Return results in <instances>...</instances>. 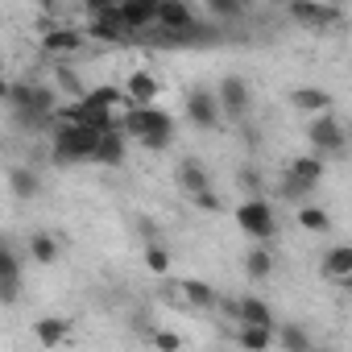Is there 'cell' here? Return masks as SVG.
Instances as JSON below:
<instances>
[{"label": "cell", "instance_id": "6da1fadb", "mask_svg": "<svg viewBox=\"0 0 352 352\" xmlns=\"http://www.w3.org/2000/svg\"><path fill=\"white\" fill-rule=\"evenodd\" d=\"M120 129H124L137 145H145V149H153V153H162V149L174 141V120H170L166 112L149 108V104H129Z\"/></svg>", "mask_w": 352, "mask_h": 352}, {"label": "cell", "instance_id": "d4e9b609", "mask_svg": "<svg viewBox=\"0 0 352 352\" xmlns=\"http://www.w3.org/2000/svg\"><path fill=\"white\" fill-rule=\"evenodd\" d=\"M241 323H274L270 302L257 298V294H245V298H241Z\"/></svg>", "mask_w": 352, "mask_h": 352}, {"label": "cell", "instance_id": "52a82bcc", "mask_svg": "<svg viewBox=\"0 0 352 352\" xmlns=\"http://www.w3.org/2000/svg\"><path fill=\"white\" fill-rule=\"evenodd\" d=\"M216 96H220V108H224V116H228L232 124H241V120L249 116V108H253L249 83H245L241 75H224L220 87H216Z\"/></svg>", "mask_w": 352, "mask_h": 352}, {"label": "cell", "instance_id": "f1b7e54d", "mask_svg": "<svg viewBox=\"0 0 352 352\" xmlns=\"http://www.w3.org/2000/svg\"><path fill=\"white\" fill-rule=\"evenodd\" d=\"M145 265H149L153 274H170V249H166L162 241H149V245H145Z\"/></svg>", "mask_w": 352, "mask_h": 352}, {"label": "cell", "instance_id": "4fadbf2b", "mask_svg": "<svg viewBox=\"0 0 352 352\" xmlns=\"http://www.w3.org/2000/svg\"><path fill=\"white\" fill-rule=\"evenodd\" d=\"M124 141H129V133H124V129H108V133L100 137L96 162H100V166H112V170H116V166H124V153H129V145H124Z\"/></svg>", "mask_w": 352, "mask_h": 352}, {"label": "cell", "instance_id": "3957f363", "mask_svg": "<svg viewBox=\"0 0 352 352\" xmlns=\"http://www.w3.org/2000/svg\"><path fill=\"white\" fill-rule=\"evenodd\" d=\"M232 220H236V228H241L245 236H253V241H274V232H278V220H274V208L265 204V195H249V199L232 212Z\"/></svg>", "mask_w": 352, "mask_h": 352}, {"label": "cell", "instance_id": "83f0119b", "mask_svg": "<svg viewBox=\"0 0 352 352\" xmlns=\"http://www.w3.org/2000/svg\"><path fill=\"white\" fill-rule=\"evenodd\" d=\"M278 344H282L286 352H307V348H311V336H307L298 323H282V327H278Z\"/></svg>", "mask_w": 352, "mask_h": 352}, {"label": "cell", "instance_id": "44dd1931", "mask_svg": "<svg viewBox=\"0 0 352 352\" xmlns=\"http://www.w3.org/2000/svg\"><path fill=\"white\" fill-rule=\"evenodd\" d=\"M290 174L298 183H307V187H319L323 183V162L315 157V153H298L294 162H290Z\"/></svg>", "mask_w": 352, "mask_h": 352}, {"label": "cell", "instance_id": "5b68a950", "mask_svg": "<svg viewBox=\"0 0 352 352\" xmlns=\"http://www.w3.org/2000/svg\"><path fill=\"white\" fill-rule=\"evenodd\" d=\"M307 141L315 145V153H344V149H348V133H344V124H340L331 112L311 116V124H307Z\"/></svg>", "mask_w": 352, "mask_h": 352}, {"label": "cell", "instance_id": "ac0fdd59", "mask_svg": "<svg viewBox=\"0 0 352 352\" xmlns=\"http://www.w3.org/2000/svg\"><path fill=\"white\" fill-rule=\"evenodd\" d=\"M245 274L253 282H265L274 274V253H270V241H257L249 253H245Z\"/></svg>", "mask_w": 352, "mask_h": 352}, {"label": "cell", "instance_id": "8992f818", "mask_svg": "<svg viewBox=\"0 0 352 352\" xmlns=\"http://www.w3.org/2000/svg\"><path fill=\"white\" fill-rule=\"evenodd\" d=\"M187 120H191L195 129H204V133L220 129V120H224L220 96L208 91V87H191V91H187Z\"/></svg>", "mask_w": 352, "mask_h": 352}, {"label": "cell", "instance_id": "484cf974", "mask_svg": "<svg viewBox=\"0 0 352 352\" xmlns=\"http://www.w3.org/2000/svg\"><path fill=\"white\" fill-rule=\"evenodd\" d=\"M204 5H208V13L220 17V21H241V17L249 13V0H204Z\"/></svg>", "mask_w": 352, "mask_h": 352}, {"label": "cell", "instance_id": "2e32d148", "mask_svg": "<svg viewBox=\"0 0 352 352\" xmlns=\"http://www.w3.org/2000/svg\"><path fill=\"white\" fill-rule=\"evenodd\" d=\"M9 191H13L17 199H34V195H42L38 170H34V166H13V170H9Z\"/></svg>", "mask_w": 352, "mask_h": 352}, {"label": "cell", "instance_id": "8fae6325", "mask_svg": "<svg viewBox=\"0 0 352 352\" xmlns=\"http://www.w3.org/2000/svg\"><path fill=\"white\" fill-rule=\"evenodd\" d=\"M179 187H183V195H204V191H212V174H208V166L199 162V157H183L179 162Z\"/></svg>", "mask_w": 352, "mask_h": 352}, {"label": "cell", "instance_id": "7a4b0ae2", "mask_svg": "<svg viewBox=\"0 0 352 352\" xmlns=\"http://www.w3.org/2000/svg\"><path fill=\"white\" fill-rule=\"evenodd\" d=\"M100 129L91 124H75V120H63L54 129V162L58 166H75V162H96V149H100Z\"/></svg>", "mask_w": 352, "mask_h": 352}, {"label": "cell", "instance_id": "e0dca14e", "mask_svg": "<svg viewBox=\"0 0 352 352\" xmlns=\"http://www.w3.org/2000/svg\"><path fill=\"white\" fill-rule=\"evenodd\" d=\"M157 91H162V87H157V79H153L149 71H133V75L124 79V96H129V104H153Z\"/></svg>", "mask_w": 352, "mask_h": 352}, {"label": "cell", "instance_id": "9c48e42d", "mask_svg": "<svg viewBox=\"0 0 352 352\" xmlns=\"http://www.w3.org/2000/svg\"><path fill=\"white\" fill-rule=\"evenodd\" d=\"M17 294H21V265H17V253L5 245L0 249V302L13 307Z\"/></svg>", "mask_w": 352, "mask_h": 352}, {"label": "cell", "instance_id": "603a6c76", "mask_svg": "<svg viewBox=\"0 0 352 352\" xmlns=\"http://www.w3.org/2000/svg\"><path fill=\"white\" fill-rule=\"evenodd\" d=\"M67 331H71L67 319H38V323H34V336H38L42 348H58V344L67 340Z\"/></svg>", "mask_w": 352, "mask_h": 352}, {"label": "cell", "instance_id": "4dcf8cb0", "mask_svg": "<svg viewBox=\"0 0 352 352\" xmlns=\"http://www.w3.org/2000/svg\"><path fill=\"white\" fill-rule=\"evenodd\" d=\"M311 191H315V187H307V183H298V179H294V174L286 170V179H282V199H290V204H302V199H307Z\"/></svg>", "mask_w": 352, "mask_h": 352}, {"label": "cell", "instance_id": "30bf717a", "mask_svg": "<svg viewBox=\"0 0 352 352\" xmlns=\"http://www.w3.org/2000/svg\"><path fill=\"white\" fill-rule=\"evenodd\" d=\"M87 30H91V38H104V42H120V38H129V25H124V17H120V9H116V5L96 9Z\"/></svg>", "mask_w": 352, "mask_h": 352}, {"label": "cell", "instance_id": "cb8c5ba5", "mask_svg": "<svg viewBox=\"0 0 352 352\" xmlns=\"http://www.w3.org/2000/svg\"><path fill=\"white\" fill-rule=\"evenodd\" d=\"M30 257H34L38 265H54V261H58V241H54L50 232H34V236H30Z\"/></svg>", "mask_w": 352, "mask_h": 352}, {"label": "cell", "instance_id": "d6986e66", "mask_svg": "<svg viewBox=\"0 0 352 352\" xmlns=\"http://www.w3.org/2000/svg\"><path fill=\"white\" fill-rule=\"evenodd\" d=\"M183 302L187 307H199V311H212V307H220V294H216L212 282L191 278V282H183Z\"/></svg>", "mask_w": 352, "mask_h": 352}, {"label": "cell", "instance_id": "836d02e7", "mask_svg": "<svg viewBox=\"0 0 352 352\" xmlns=\"http://www.w3.org/2000/svg\"><path fill=\"white\" fill-rule=\"evenodd\" d=\"M195 208H204V212H216V208H220V199H216L212 191H204V195H195Z\"/></svg>", "mask_w": 352, "mask_h": 352}, {"label": "cell", "instance_id": "4316f807", "mask_svg": "<svg viewBox=\"0 0 352 352\" xmlns=\"http://www.w3.org/2000/svg\"><path fill=\"white\" fill-rule=\"evenodd\" d=\"M298 228H307V232H327V228H331V216H327L323 208L298 204Z\"/></svg>", "mask_w": 352, "mask_h": 352}, {"label": "cell", "instance_id": "7c38bea8", "mask_svg": "<svg viewBox=\"0 0 352 352\" xmlns=\"http://www.w3.org/2000/svg\"><path fill=\"white\" fill-rule=\"evenodd\" d=\"M157 9H162V0H124V5H120V17H124L129 34H137V30L157 25Z\"/></svg>", "mask_w": 352, "mask_h": 352}, {"label": "cell", "instance_id": "ba28073f", "mask_svg": "<svg viewBox=\"0 0 352 352\" xmlns=\"http://www.w3.org/2000/svg\"><path fill=\"white\" fill-rule=\"evenodd\" d=\"M286 9H290V17H294L298 25H307V30H327V25L340 21V9L319 5V0H290Z\"/></svg>", "mask_w": 352, "mask_h": 352}, {"label": "cell", "instance_id": "d590c367", "mask_svg": "<svg viewBox=\"0 0 352 352\" xmlns=\"http://www.w3.org/2000/svg\"><path fill=\"white\" fill-rule=\"evenodd\" d=\"M348 298H352V278H348Z\"/></svg>", "mask_w": 352, "mask_h": 352}, {"label": "cell", "instance_id": "d6a6232c", "mask_svg": "<svg viewBox=\"0 0 352 352\" xmlns=\"http://www.w3.org/2000/svg\"><path fill=\"white\" fill-rule=\"evenodd\" d=\"M153 344H157V348H183V336H174V331H153Z\"/></svg>", "mask_w": 352, "mask_h": 352}, {"label": "cell", "instance_id": "9a60e30c", "mask_svg": "<svg viewBox=\"0 0 352 352\" xmlns=\"http://www.w3.org/2000/svg\"><path fill=\"white\" fill-rule=\"evenodd\" d=\"M290 104L307 116H319V112H331V96L323 87H294L290 91Z\"/></svg>", "mask_w": 352, "mask_h": 352}, {"label": "cell", "instance_id": "f546056e", "mask_svg": "<svg viewBox=\"0 0 352 352\" xmlns=\"http://www.w3.org/2000/svg\"><path fill=\"white\" fill-rule=\"evenodd\" d=\"M236 187H241L245 195H261V187H265V183H261V170H257V166H241V170H236Z\"/></svg>", "mask_w": 352, "mask_h": 352}, {"label": "cell", "instance_id": "7402d4cb", "mask_svg": "<svg viewBox=\"0 0 352 352\" xmlns=\"http://www.w3.org/2000/svg\"><path fill=\"white\" fill-rule=\"evenodd\" d=\"M79 46H83V38H79L75 30H54V34L42 38V54H54V58H58V54H75Z\"/></svg>", "mask_w": 352, "mask_h": 352}, {"label": "cell", "instance_id": "1f68e13d", "mask_svg": "<svg viewBox=\"0 0 352 352\" xmlns=\"http://www.w3.org/2000/svg\"><path fill=\"white\" fill-rule=\"evenodd\" d=\"M87 100L100 104V108H116V104H120V91H116V87H100V91H87Z\"/></svg>", "mask_w": 352, "mask_h": 352}, {"label": "cell", "instance_id": "5bb4252c", "mask_svg": "<svg viewBox=\"0 0 352 352\" xmlns=\"http://www.w3.org/2000/svg\"><path fill=\"white\" fill-rule=\"evenodd\" d=\"M319 274L323 278H352V245H331L327 253H323V261H319Z\"/></svg>", "mask_w": 352, "mask_h": 352}, {"label": "cell", "instance_id": "277c9868", "mask_svg": "<svg viewBox=\"0 0 352 352\" xmlns=\"http://www.w3.org/2000/svg\"><path fill=\"white\" fill-rule=\"evenodd\" d=\"M157 30L166 34V42H191V38H199V25H195V13H191L187 0H162Z\"/></svg>", "mask_w": 352, "mask_h": 352}, {"label": "cell", "instance_id": "ffe728a7", "mask_svg": "<svg viewBox=\"0 0 352 352\" xmlns=\"http://www.w3.org/2000/svg\"><path fill=\"white\" fill-rule=\"evenodd\" d=\"M278 336H274V323H241L236 327V344L241 348H270Z\"/></svg>", "mask_w": 352, "mask_h": 352}, {"label": "cell", "instance_id": "e575fe53", "mask_svg": "<svg viewBox=\"0 0 352 352\" xmlns=\"http://www.w3.org/2000/svg\"><path fill=\"white\" fill-rule=\"evenodd\" d=\"M79 5H83L87 13H96V9H108V5H116V0H79Z\"/></svg>", "mask_w": 352, "mask_h": 352}]
</instances>
